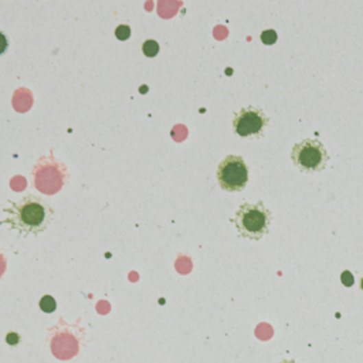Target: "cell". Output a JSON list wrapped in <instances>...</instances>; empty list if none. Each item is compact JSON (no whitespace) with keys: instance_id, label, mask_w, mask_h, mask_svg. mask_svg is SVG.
<instances>
[{"instance_id":"obj_1","label":"cell","mask_w":363,"mask_h":363,"mask_svg":"<svg viewBox=\"0 0 363 363\" xmlns=\"http://www.w3.org/2000/svg\"><path fill=\"white\" fill-rule=\"evenodd\" d=\"M2 224L16 230L23 239L45 233L54 219V209L50 203L34 195L10 202L2 209Z\"/></svg>"},{"instance_id":"obj_2","label":"cell","mask_w":363,"mask_h":363,"mask_svg":"<svg viewBox=\"0 0 363 363\" xmlns=\"http://www.w3.org/2000/svg\"><path fill=\"white\" fill-rule=\"evenodd\" d=\"M231 222L242 239L260 242L270 231L272 213L261 200L257 203H243L236 210Z\"/></svg>"},{"instance_id":"obj_3","label":"cell","mask_w":363,"mask_h":363,"mask_svg":"<svg viewBox=\"0 0 363 363\" xmlns=\"http://www.w3.org/2000/svg\"><path fill=\"white\" fill-rule=\"evenodd\" d=\"M70 180L69 167L57 159L53 151L40 156L32 170V186L46 196L57 195Z\"/></svg>"},{"instance_id":"obj_4","label":"cell","mask_w":363,"mask_h":363,"mask_svg":"<svg viewBox=\"0 0 363 363\" xmlns=\"http://www.w3.org/2000/svg\"><path fill=\"white\" fill-rule=\"evenodd\" d=\"M291 161L303 174H318L327 167L329 154L321 141L307 138L292 146Z\"/></svg>"},{"instance_id":"obj_5","label":"cell","mask_w":363,"mask_h":363,"mask_svg":"<svg viewBox=\"0 0 363 363\" xmlns=\"http://www.w3.org/2000/svg\"><path fill=\"white\" fill-rule=\"evenodd\" d=\"M270 124V117L264 110L257 106L247 105L242 110L234 113L233 117V131L239 138L257 141L266 135Z\"/></svg>"},{"instance_id":"obj_6","label":"cell","mask_w":363,"mask_h":363,"mask_svg":"<svg viewBox=\"0 0 363 363\" xmlns=\"http://www.w3.org/2000/svg\"><path fill=\"white\" fill-rule=\"evenodd\" d=\"M218 182L224 191L237 194L242 191L248 182V167L243 156L227 155L218 167Z\"/></svg>"},{"instance_id":"obj_7","label":"cell","mask_w":363,"mask_h":363,"mask_svg":"<svg viewBox=\"0 0 363 363\" xmlns=\"http://www.w3.org/2000/svg\"><path fill=\"white\" fill-rule=\"evenodd\" d=\"M142 51H143L145 57H148V58L156 57L159 54V51H161L159 43L156 40H152V38L145 40L143 45H142Z\"/></svg>"},{"instance_id":"obj_8","label":"cell","mask_w":363,"mask_h":363,"mask_svg":"<svg viewBox=\"0 0 363 363\" xmlns=\"http://www.w3.org/2000/svg\"><path fill=\"white\" fill-rule=\"evenodd\" d=\"M38 305H40V309L46 314H51L57 309V303L51 295H43Z\"/></svg>"},{"instance_id":"obj_9","label":"cell","mask_w":363,"mask_h":363,"mask_svg":"<svg viewBox=\"0 0 363 363\" xmlns=\"http://www.w3.org/2000/svg\"><path fill=\"white\" fill-rule=\"evenodd\" d=\"M260 40H261V43H264L266 46H272V45H275L277 40H279V34H277L275 30L268 29L260 34Z\"/></svg>"},{"instance_id":"obj_10","label":"cell","mask_w":363,"mask_h":363,"mask_svg":"<svg viewBox=\"0 0 363 363\" xmlns=\"http://www.w3.org/2000/svg\"><path fill=\"white\" fill-rule=\"evenodd\" d=\"M115 37L119 40V41H125L131 37V27L128 25H121L115 29Z\"/></svg>"},{"instance_id":"obj_11","label":"cell","mask_w":363,"mask_h":363,"mask_svg":"<svg viewBox=\"0 0 363 363\" xmlns=\"http://www.w3.org/2000/svg\"><path fill=\"white\" fill-rule=\"evenodd\" d=\"M340 281H342L345 287H352L355 284V277L351 271L345 270L342 274H340Z\"/></svg>"},{"instance_id":"obj_12","label":"cell","mask_w":363,"mask_h":363,"mask_svg":"<svg viewBox=\"0 0 363 363\" xmlns=\"http://www.w3.org/2000/svg\"><path fill=\"white\" fill-rule=\"evenodd\" d=\"M6 342H8V345H10V347H16V345L20 342V335L16 333V332H9V333L6 335Z\"/></svg>"},{"instance_id":"obj_13","label":"cell","mask_w":363,"mask_h":363,"mask_svg":"<svg viewBox=\"0 0 363 363\" xmlns=\"http://www.w3.org/2000/svg\"><path fill=\"white\" fill-rule=\"evenodd\" d=\"M280 363H298V362H295L294 359H283Z\"/></svg>"},{"instance_id":"obj_14","label":"cell","mask_w":363,"mask_h":363,"mask_svg":"<svg viewBox=\"0 0 363 363\" xmlns=\"http://www.w3.org/2000/svg\"><path fill=\"white\" fill-rule=\"evenodd\" d=\"M360 288H362V291H363V277H362V280H360Z\"/></svg>"}]
</instances>
